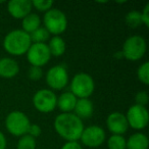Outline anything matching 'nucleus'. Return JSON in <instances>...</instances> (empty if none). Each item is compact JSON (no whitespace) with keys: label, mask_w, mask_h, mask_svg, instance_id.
Returning a JSON list of instances; mask_svg holds the SVG:
<instances>
[{"label":"nucleus","mask_w":149,"mask_h":149,"mask_svg":"<svg viewBox=\"0 0 149 149\" xmlns=\"http://www.w3.org/2000/svg\"><path fill=\"white\" fill-rule=\"evenodd\" d=\"M26 54L30 64L39 68L46 65L51 58V54L46 43H32Z\"/></svg>","instance_id":"10"},{"label":"nucleus","mask_w":149,"mask_h":149,"mask_svg":"<svg viewBox=\"0 0 149 149\" xmlns=\"http://www.w3.org/2000/svg\"><path fill=\"white\" fill-rule=\"evenodd\" d=\"M125 21L126 24L130 28H138L139 26L142 25V22H141V13L138 10H131L125 17Z\"/></svg>","instance_id":"21"},{"label":"nucleus","mask_w":149,"mask_h":149,"mask_svg":"<svg viewBox=\"0 0 149 149\" xmlns=\"http://www.w3.org/2000/svg\"><path fill=\"white\" fill-rule=\"evenodd\" d=\"M137 78L144 85H149V62L145 61L137 70Z\"/></svg>","instance_id":"24"},{"label":"nucleus","mask_w":149,"mask_h":149,"mask_svg":"<svg viewBox=\"0 0 149 149\" xmlns=\"http://www.w3.org/2000/svg\"><path fill=\"white\" fill-rule=\"evenodd\" d=\"M146 49V40L139 35H133L126 39V41L123 44L120 52L125 59L130 61H137L144 56Z\"/></svg>","instance_id":"4"},{"label":"nucleus","mask_w":149,"mask_h":149,"mask_svg":"<svg viewBox=\"0 0 149 149\" xmlns=\"http://www.w3.org/2000/svg\"><path fill=\"white\" fill-rule=\"evenodd\" d=\"M135 101H136L137 105H140V106H145L148 104L149 102V96L147 94V92L145 91H140L136 94L135 96Z\"/></svg>","instance_id":"27"},{"label":"nucleus","mask_w":149,"mask_h":149,"mask_svg":"<svg viewBox=\"0 0 149 149\" xmlns=\"http://www.w3.org/2000/svg\"><path fill=\"white\" fill-rule=\"evenodd\" d=\"M57 96L50 89L38 90L33 96V105L39 112L49 113L56 108Z\"/></svg>","instance_id":"7"},{"label":"nucleus","mask_w":149,"mask_h":149,"mask_svg":"<svg viewBox=\"0 0 149 149\" xmlns=\"http://www.w3.org/2000/svg\"><path fill=\"white\" fill-rule=\"evenodd\" d=\"M45 80L50 90H62L68 84V70L63 65H54L47 70Z\"/></svg>","instance_id":"9"},{"label":"nucleus","mask_w":149,"mask_h":149,"mask_svg":"<svg viewBox=\"0 0 149 149\" xmlns=\"http://www.w3.org/2000/svg\"><path fill=\"white\" fill-rule=\"evenodd\" d=\"M22 27H23L22 30L30 35L38 28L41 27V19L38 15L31 13L22 19Z\"/></svg>","instance_id":"19"},{"label":"nucleus","mask_w":149,"mask_h":149,"mask_svg":"<svg viewBox=\"0 0 149 149\" xmlns=\"http://www.w3.org/2000/svg\"><path fill=\"white\" fill-rule=\"evenodd\" d=\"M149 139L141 132L134 133L126 140V149H148Z\"/></svg>","instance_id":"17"},{"label":"nucleus","mask_w":149,"mask_h":149,"mask_svg":"<svg viewBox=\"0 0 149 149\" xmlns=\"http://www.w3.org/2000/svg\"><path fill=\"white\" fill-rule=\"evenodd\" d=\"M125 116L129 127L137 131L145 129L149 123V112L145 106L134 104L129 107Z\"/></svg>","instance_id":"8"},{"label":"nucleus","mask_w":149,"mask_h":149,"mask_svg":"<svg viewBox=\"0 0 149 149\" xmlns=\"http://www.w3.org/2000/svg\"><path fill=\"white\" fill-rule=\"evenodd\" d=\"M106 139L105 131L99 126H89L84 128L80 141L89 148H97L104 143Z\"/></svg>","instance_id":"11"},{"label":"nucleus","mask_w":149,"mask_h":149,"mask_svg":"<svg viewBox=\"0 0 149 149\" xmlns=\"http://www.w3.org/2000/svg\"><path fill=\"white\" fill-rule=\"evenodd\" d=\"M19 65L17 61L10 57L0 58V78L13 79L19 74Z\"/></svg>","instance_id":"14"},{"label":"nucleus","mask_w":149,"mask_h":149,"mask_svg":"<svg viewBox=\"0 0 149 149\" xmlns=\"http://www.w3.org/2000/svg\"><path fill=\"white\" fill-rule=\"evenodd\" d=\"M32 45L30 35L23 30H13L7 33L3 40V48L13 56H21L28 52Z\"/></svg>","instance_id":"2"},{"label":"nucleus","mask_w":149,"mask_h":149,"mask_svg":"<svg viewBox=\"0 0 149 149\" xmlns=\"http://www.w3.org/2000/svg\"><path fill=\"white\" fill-rule=\"evenodd\" d=\"M95 89V83L93 78L89 74L79 72L74 76L70 81V92L78 99L89 98L93 94Z\"/></svg>","instance_id":"6"},{"label":"nucleus","mask_w":149,"mask_h":149,"mask_svg":"<svg viewBox=\"0 0 149 149\" xmlns=\"http://www.w3.org/2000/svg\"><path fill=\"white\" fill-rule=\"evenodd\" d=\"M28 77L32 81H39V80H41L42 77H43L42 68L31 65V68H29V72H28Z\"/></svg>","instance_id":"26"},{"label":"nucleus","mask_w":149,"mask_h":149,"mask_svg":"<svg viewBox=\"0 0 149 149\" xmlns=\"http://www.w3.org/2000/svg\"><path fill=\"white\" fill-rule=\"evenodd\" d=\"M106 127L112 135L120 136H123L129 129L126 116L120 111H114L108 114L106 118Z\"/></svg>","instance_id":"12"},{"label":"nucleus","mask_w":149,"mask_h":149,"mask_svg":"<svg viewBox=\"0 0 149 149\" xmlns=\"http://www.w3.org/2000/svg\"><path fill=\"white\" fill-rule=\"evenodd\" d=\"M36 146H37L36 139L27 134L19 137L17 144V149H36Z\"/></svg>","instance_id":"23"},{"label":"nucleus","mask_w":149,"mask_h":149,"mask_svg":"<svg viewBox=\"0 0 149 149\" xmlns=\"http://www.w3.org/2000/svg\"><path fill=\"white\" fill-rule=\"evenodd\" d=\"M108 149H126V139L120 135H111L107 140Z\"/></svg>","instance_id":"22"},{"label":"nucleus","mask_w":149,"mask_h":149,"mask_svg":"<svg viewBox=\"0 0 149 149\" xmlns=\"http://www.w3.org/2000/svg\"><path fill=\"white\" fill-rule=\"evenodd\" d=\"M61 149H83L78 141H72V142H65L62 145Z\"/></svg>","instance_id":"30"},{"label":"nucleus","mask_w":149,"mask_h":149,"mask_svg":"<svg viewBox=\"0 0 149 149\" xmlns=\"http://www.w3.org/2000/svg\"><path fill=\"white\" fill-rule=\"evenodd\" d=\"M55 132L66 142L79 141L84 130V123L72 112L60 113L53 123Z\"/></svg>","instance_id":"1"},{"label":"nucleus","mask_w":149,"mask_h":149,"mask_svg":"<svg viewBox=\"0 0 149 149\" xmlns=\"http://www.w3.org/2000/svg\"><path fill=\"white\" fill-rule=\"evenodd\" d=\"M33 8L31 0H11L7 2V11L13 17L23 19Z\"/></svg>","instance_id":"13"},{"label":"nucleus","mask_w":149,"mask_h":149,"mask_svg":"<svg viewBox=\"0 0 149 149\" xmlns=\"http://www.w3.org/2000/svg\"><path fill=\"white\" fill-rule=\"evenodd\" d=\"M77 100L78 98L70 91L63 92L60 94L59 97H57L56 107H58L59 110H61V113H70V112L74 111Z\"/></svg>","instance_id":"15"},{"label":"nucleus","mask_w":149,"mask_h":149,"mask_svg":"<svg viewBox=\"0 0 149 149\" xmlns=\"http://www.w3.org/2000/svg\"><path fill=\"white\" fill-rule=\"evenodd\" d=\"M6 138H5L4 134L0 131V149H6Z\"/></svg>","instance_id":"31"},{"label":"nucleus","mask_w":149,"mask_h":149,"mask_svg":"<svg viewBox=\"0 0 149 149\" xmlns=\"http://www.w3.org/2000/svg\"><path fill=\"white\" fill-rule=\"evenodd\" d=\"M30 125H31V122L27 114L19 110H13L9 112L5 118V128L7 132L15 137H22L24 135H27Z\"/></svg>","instance_id":"5"},{"label":"nucleus","mask_w":149,"mask_h":149,"mask_svg":"<svg viewBox=\"0 0 149 149\" xmlns=\"http://www.w3.org/2000/svg\"><path fill=\"white\" fill-rule=\"evenodd\" d=\"M94 111V106L92 101L89 98H82V99H78L76 106H74V112L80 120H87L90 118L93 114Z\"/></svg>","instance_id":"16"},{"label":"nucleus","mask_w":149,"mask_h":149,"mask_svg":"<svg viewBox=\"0 0 149 149\" xmlns=\"http://www.w3.org/2000/svg\"><path fill=\"white\" fill-rule=\"evenodd\" d=\"M30 38L32 43H45L46 41H49L50 34L44 27H40L30 34Z\"/></svg>","instance_id":"20"},{"label":"nucleus","mask_w":149,"mask_h":149,"mask_svg":"<svg viewBox=\"0 0 149 149\" xmlns=\"http://www.w3.org/2000/svg\"><path fill=\"white\" fill-rule=\"evenodd\" d=\"M141 22L145 27H149V3H147L141 11Z\"/></svg>","instance_id":"29"},{"label":"nucleus","mask_w":149,"mask_h":149,"mask_svg":"<svg viewBox=\"0 0 149 149\" xmlns=\"http://www.w3.org/2000/svg\"><path fill=\"white\" fill-rule=\"evenodd\" d=\"M43 24L50 35L60 36L68 28V19L63 11L52 7L44 15Z\"/></svg>","instance_id":"3"},{"label":"nucleus","mask_w":149,"mask_h":149,"mask_svg":"<svg viewBox=\"0 0 149 149\" xmlns=\"http://www.w3.org/2000/svg\"><path fill=\"white\" fill-rule=\"evenodd\" d=\"M41 133H42V129L39 125H37V124L30 125L29 131H28V135H29V136H31V137H33L34 139H36L41 135Z\"/></svg>","instance_id":"28"},{"label":"nucleus","mask_w":149,"mask_h":149,"mask_svg":"<svg viewBox=\"0 0 149 149\" xmlns=\"http://www.w3.org/2000/svg\"><path fill=\"white\" fill-rule=\"evenodd\" d=\"M53 4L54 2L52 0H33L32 1V6L42 13H46L51 9Z\"/></svg>","instance_id":"25"},{"label":"nucleus","mask_w":149,"mask_h":149,"mask_svg":"<svg viewBox=\"0 0 149 149\" xmlns=\"http://www.w3.org/2000/svg\"><path fill=\"white\" fill-rule=\"evenodd\" d=\"M47 46L51 56L54 57H59L63 55L66 50V44L60 36H53L51 39H49Z\"/></svg>","instance_id":"18"}]
</instances>
